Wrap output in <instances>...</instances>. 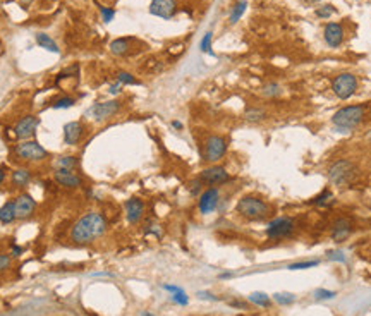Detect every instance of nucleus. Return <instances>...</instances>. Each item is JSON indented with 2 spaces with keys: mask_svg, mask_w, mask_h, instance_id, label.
Returning a JSON list of instances; mask_svg holds the SVG:
<instances>
[{
  "mask_svg": "<svg viewBox=\"0 0 371 316\" xmlns=\"http://www.w3.org/2000/svg\"><path fill=\"white\" fill-rule=\"evenodd\" d=\"M328 255V260H332V261H338V263H346V255H344L342 251H328L327 252Z\"/></svg>",
  "mask_w": 371,
  "mask_h": 316,
  "instance_id": "obj_41",
  "label": "nucleus"
},
{
  "mask_svg": "<svg viewBox=\"0 0 371 316\" xmlns=\"http://www.w3.org/2000/svg\"><path fill=\"white\" fill-rule=\"evenodd\" d=\"M177 12V2L175 0H151L150 14L162 17V19H172Z\"/></svg>",
  "mask_w": 371,
  "mask_h": 316,
  "instance_id": "obj_18",
  "label": "nucleus"
},
{
  "mask_svg": "<svg viewBox=\"0 0 371 316\" xmlns=\"http://www.w3.org/2000/svg\"><path fill=\"white\" fill-rule=\"evenodd\" d=\"M236 211L242 218L256 222V220H265L270 215V205L263 198L255 196V194H246V196L239 198Z\"/></svg>",
  "mask_w": 371,
  "mask_h": 316,
  "instance_id": "obj_2",
  "label": "nucleus"
},
{
  "mask_svg": "<svg viewBox=\"0 0 371 316\" xmlns=\"http://www.w3.org/2000/svg\"><path fill=\"white\" fill-rule=\"evenodd\" d=\"M122 88H124V86H122L120 83H117V81H115L114 84H110V86H108L107 91L110 93L112 97H117V94H120V93H122Z\"/></svg>",
  "mask_w": 371,
  "mask_h": 316,
  "instance_id": "obj_43",
  "label": "nucleus"
},
{
  "mask_svg": "<svg viewBox=\"0 0 371 316\" xmlns=\"http://www.w3.org/2000/svg\"><path fill=\"white\" fill-rule=\"evenodd\" d=\"M294 230H296V220L291 218V216H277V218L268 222L265 229V234L268 239L279 241V239L289 237Z\"/></svg>",
  "mask_w": 371,
  "mask_h": 316,
  "instance_id": "obj_9",
  "label": "nucleus"
},
{
  "mask_svg": "<svg viewBox=\"0 0 371 316\" xmlns=\"http://www.w3.org/2000/svg\"><path fill=\"white\" fill-rule=\"evenodd\" d=\"M234 273L232 272H225V273H220V278H232Z\"/></svg>",
  "mask_w": 371,
  "mask_h": 316,
  "instance_id": "obj_49",
  "label": "nucleus"
},
{
  "mask_svg": "<svg viewBox=\"0 0 371 316\" xmlns=\"http://www.w3.org/2000/svg\"><path fill=\"white\" fill-rule=\"evenodd\" d=\"M53 170H78L79 169V158L76 155H60L52 162Z\"/></svg>",
  "mask_w": 371,
  "mask_h": 316,
  "instance_id": "obj_21",
  "label": "nucleus"
},
{
  "mask_svg": "<svg viewBox=\"0 0 371 316\" xmlns=\"http://www.w3.org/2000/svg\"><path fill=\"white\" fill-rule=\"evenodd\" d=\"M246 9H248V0H237V2L234 4V7L230 9V14H229V22H230V24H236V22L244 16Z\"/></svg>",
  "mask_w": 371,
  "mask_h": 316,
  "instance_id": "obj_27",
  "label": "nucleus"
},
{
  "mask_svg": "<svg viewBox=\"0 0 371 316\" xmlns=\"http://www.w3.org/2000/svg\"><path fill=\"white\" fill-rule=\"evenodd\" d=\"M310 203L315 206H320V208H328V206H332L333 203H335V194H333L332 189H323V191H321L316 198H313Z\"/></svg>",
  "mask_w": 371,
  "mask_h": 316,
  "instance_id": "obj_25",
  "label": "nucleus"
},
{
  "mask_svg": "<svg viewBox=\"0 0 371 316\" xmlns=\"http://www.w3.org/2000/svg\"><path fill=\"white\" fill-rule=\"evenodd\" d=\"M144 234H151V236H155V237H162V234H164V230H162V227L158 224L155 222H148L146 224V227H144Z\"/></svg>",
  "mask_w": 371,
  "mask_h": 316,
  "instance_id": "obj_39",
  "label": "nucleus"
},
{
  "mask_svg": "<svg viewBox=\"0 0 371 316\" xmlns=\"http://www.w3.org/2000/svg\"><path fill=\"white\" fill-rule=\"evenodd\" d=\"M108 229V220L102 211L91 210L81 215L69 230V239L76 246H88L100 239Z\"/></svg>",
  "mask_w": 371,
  "mask_h": 316,
  "instance_id": "obj_1",
  "label": "nucleus"
},
{
  "mask_svg": "<svg viewBox=\"0 0 371 316\" xmlns=\"http://www.w3.org/2000/svg\"><path fill=\"white\" fill-rule=\"evenodd\" d=\"M14 155L17 160L28 162V164H42L50 156V153L36 139H26L14 146Z\"/></svg>",
  "mask_w": 371,
  "mask_h": 316,
  "instance_id": "obj_5",
  "label": "nucleus"
},
{
  "mask_svg": "<svg viewBox=\"0 0 371 316\" xmlns=\"http://www.w3.org/2000/svg\"><path fill=\"white\" fill-rule=\"evenodd\" d=\"M335 7L333 6H330V4H327V6H320L318 9L315 11V14L320 17V19H330L333 14H335Z\"/></svg>",
  "mask_w": 371,
  "mask_h": 316,
  "instance_id": "obj_34",
  "label": "nucleus"
},
{
  "mask_svg": "<svg viewBox=\"0 0 371 316\" xmlns=\"http://www.w3.org/2000/svg\"><path fill=\"white\" fill-rule=\"evenodd\" d=\"M14 205H16V215L19 220L31 218L36 211V200L28 193L17 194L14 200Z\"/></svg>",
  "mask_w": 371,
  "mask_h": 316,
  "instance_id": "obj_15",
  "label": "nucleus"
},
{
  "mask_svg": "<svg viewBox=\"0 0 371 316\" xmlns=\"http://www.w3.org/2000/svg\"><path fill=\"white\" fill-rule=\"evenodd\" d=\"M36 43H38L40 48H43V50L47 52H52V53H60V48H58V45L55 43V40L52 38V36H48L47 33H38L35 36Z\"/></svg>",
  "mask_w": 371,
  "mask_h": 316,
  "instance_id": "obj_26",
  "label": "nucleus"
},
{
  "mask_svg": "<svg viewBox=\"0 0 371 316\" xmlns=\"http://www.w3.org/2000/svg\"><path fill=\"white\" fill-rule=\"evenodd\" d=\"M211 42H213V33L208 31V33L203 35L201 42H200V50L203 53H208V55H213V50H211Z\"/></svg>",
  "mask_w": 371,
  "mask_h": 316,
  "instance_id": "obj_32",
  "label": "nucleus"
},
{
  "mask_svg": "<svg viewBox=\"0 0 371 316\" xmlns=\"http://www.w3.org/2000/svg\"><path fill=\"white\" fill-rule=\"evenodd\" d=\"M115 81L117 83H120L122 86H139L141 84V81L139 79H136L131 72L128 71H119L115 74Z\"/></svg>",
  "mask_w": 371,
  "mask_h": 316,
  "instance_id": "obj_29",
  "label": "nucleus"
},
{
  "mask_svg": "<svg viewBox=\"0 0 371 316\" xmlns=\"http://www.w3.org/2000/svg\"><path fill=\"white\" fill-rule=\"evenodd\" d=\"M352 220L349 216H338V218L333 220L332 224V230H330V236L335 242H344L346 239H349L352 234Z\"/></svg>",
  "mask_w": 371,
  "mask_h": 316,
  "instance_id": "obj_17",
  "label": "nucleus"
},
{
  "mask_svg": "<svg viewBox=\"0 0 371 316\" xmlns=\"http://www.w3.org/2000/svg\"><path fill=\"white\" fill-rule=\"evenodd\" d=\"M261 94L266 98H277L282 94V86H280L279 83H275V81H271V83H266L263 88H261Z\"/></svg>",
  "mask_w": 371,
  "mask_h": 316,
  "instance_id": "obj_31",
  "label": "nucleus"
},
{
  "mask_svg": "<svg viewBox=\"0 0 371 316\" xmlns=\"http://www.w3.org/2000/svg\"><path fill=\"white\" fill-rule=\"evenodd\" d=\"M98 11H100V16H102V21L103 22H112L115 17V11L112 7H103V6H98Z\"/></svg>",
  "mask_w": 371,
  "mask_h": 316,
  "instance_id": "obj_37",
  "label": "nucleus"
},
{
  "mask_svg": "<svg viewBox=\"0 0 371 316\" xmlns=\"http://www.w3.org/2000/svg\"><path fill=\"white\" fill-rule=\"evenodd\" d=\"M318 263H320L318 260L301 261V263H291L289 265V270H307V268H313V266H318Z\"/></svg>",
  "mask_w": 371,
  "mask_h": 316,
  "instance_id": "obj_38",
  "label": "nucleus"
},
{
  "mask_svg": "<svg viewBox=\"0 0 371 316\" xmlns=\"http://www.w3.org/2000/svg\"><path fill=\"white\" fill-rule=\"evenodd\" d=\"M131 42H133V38H115L114 42H110L108 48H110V52L114 53V55L122 57V55H126V53H129Z\"/></svg>",
  "mask_w": 371,
  "mask_h": 316,
  "instance_id": "obj_24",
  "label": "nucleus"
},
{
  "mask_svg": "<svg viewBox=\"0 0 371 316\" xmlns=\"http://www.w3.org/2000/svg\"><path fill=\"white\" fill-rule=\"evenodd\" d=\"M369 208H371V200H369Z\"/></svg>",
  "mask_w": 371,
  "mask_h": 316,
  "instance_id": "obj_55",
  "label": "nucleus"
},
{
  "mask_svg": "<svg viewBox=\"0 0 371 316\" xmlns=\"http://www.w3.org/2000/svg\"><path fill=\"white\" fill-rule=\"evenodd\" d=\"M273 299L280 306H289L296 302V296L291 294V292H277V294H273Z\"/></svg>",
  "mask_w": 371,
  "mask_h": 316,
  "instance_id": "obj_33",
  "label": "nucleus"
},
{
  "mask_svg": "<svg viewBox=\"0 0 371 316\" xmlns=\"http://www.w3.org/2000/svg\"><path fill=\"white\" fill-rule=\"evenodd\" d=\"M203 186H205V184L201 182V179L196 177V179H193L191 182L188 184V189H189V193H191L193 196H200V194L203 193V189H205Z\"/></svg>",
  "mask_w": 371,
  "mask_h": 316,
  "instance_id": "obj_35",
  "label": "nucleus"
},
{
  "mask_svg": "<svg viewBox=\"0 0 371 316\" xmlns=\"http://www.w3.org/2000/svg\"><path fill=\"white\" fill-rule=\"evenodd\" d=\"M198 177L201 179V182L205 184V186H215V187L224 186V184L230 182V179H232L225 167L217 165V164L203 169Z\"/></svg>",
  "mask_w": 371,
  "mask_h": 316,
  "instance_id": "obj_10",
  "label": "nucleus"
},
{
  "mask_svg": "<svg viewBox=\"0 0 371 316\" xmlns=\"http://www.w3.org/2000/svg\"><path fill=\"white\" fill-rule=\"evenodd\" d=\"M40 128V119L33 114L22 115L19 120L14 125V136L21 141H26V139H33L36 131Z\"/></svg>",
  "mask_w": 371,
  "mask_h": 316,
  "instance_id": "obj_12",
  "label": "nucleus"
},
{
  "mask_svg": "<svg viewBox=\"0 0 371 316\" xmlns=\"http://www.w3.org/2000/svg\"><path fill=\"white\" fill-rule=\"evenodd\" d=\"M323 38L328 47H332V48L341 47L344 42L342 24H338V22H327V24H325V29H323Z\"/></svg>",
  "mask_w": 371,
  "mask_h": 316,
  "instance_id": "obj_19",
  "label": "nucleus"
},
{
  "mask_svg": "<svg viewBox=\"0 0 371 316\" xmlns=\"http://www.w3.org/2000/svg\"><path fill=\"white\" fill-rule=\"evenodd\" d=\"M357 174L356 164L349 158H341V160H335L332 165L328 167L327 175L328 180L332 186L335 187H346L354 180Z\"/></svg>",
  "mask_w": 371,
  "mask_h": 316,
  "instance_id": "obj_4",
  "label": "nucleus"
},
{
  "mask_svg": "<svg viewBox=\"0 0 371 316\" xmlns=\"http://www.w3.org/2000/svg\"><path fill=\"white\" fill-rule=\"evenodd\" d=\"M11 255H7V252H0V272H4V270H7L9 266H11Z\"/></svg>",
  "mask_w": 371,
  "mask_h": 316,
  "instance_id": "obj_42",
  "label": "nucleus"
},
{
  "mask_svg": "<svg viewBox=\"0 0 371 316\" xmlns=\"http://www.w3.org/2000/svg\"><path fill=\"white\" fill-rule=\"evenodd\" d=\"M220 189L215 186H208L203 189V193L198 196V210L201 215H210L219 208L220 205Z\"/></svg>",
  "mask_w": 371,
  "mask_h": 316,
  "instance_id": "obj_11",
  "label": "nucleus"
},
{
  "mask_svg": "<svg viewBox=\"0 0 371 316\" xmlns=\"http://www.w3.org/2000/svg\"><path fill=\"white\" fill-rule=\"evenodd\" d=\"M162 289H164V291H167V292H170V294H174L175 291H179V286H172V283H165V286H162Z\"/></svg>",
  "mask_w": 371,
  "mask_h": 316,
  "instance_id": "obj_46",
  "label": "nucleus"
},
{
  "mask_svg": "<svg viewBox=\"0 0 371 316\" xmlns=\"http://www.w3.org/2000/svg\"><path fill=\"white\" fill-rule=\"evenodd\" d=\"M31 180H33V172H31V169H28V167H17L16 170H12L11 182L14 187L24 189L29 186Z\"/></svg>",
  "mask_w": 371,
  "mask_h": 316,
  "instance_id": "obj_20",
  "label": "nucleus"
},
{
  "mask_svg": "<svg viewBox=\"0 0 371 316\" xmlns=\"http://www.w3.org/2000/svg\"><path fill=\"white\" fill-rule=\"evenodd\" d=\"M22 252H24V247H22V246H17V244H12V247H11V255L14 256V258H19Z\"/></svg>",
  "mask_w": 371,
  "mask_h": 316,
  "instance_id": "obj_45",
  "label": "nucleus"
},
{
  "mask_svg": "<svg viewBox=\"0 0 371 316\" xmlns=\"http://www.w3.org/2000/svg\"><path fill=\"white\" fill-rule=\"evenodd\" d=\"M172 128L174 129H177V131H182V122H180V120H172Z\"/></svg>",
  "mask_w": 371,
  "mask_h": 316,
  "instance_id": "obj_48",
  "label": "nucleus"
},
{
  "mask_svg": "<svg viewBox=\"0 0 371 316\" xmlns=\"http://www.w3.org/2000/svg\"><path fill=\"white\" fill-rule=\"evenodd\" d=\"M337 294L333 291H327V289H316L315 297L318 301H327V299H333Z\"/></svg>",
  "mask_w": 371,
  "mask_h": 316,
  "instance_id": "obj_40",
  "label": "nucleus"
},
{
  "mask_svg": "<svg viewBox=\"0 0 371 316\" xmlns=\"http://www.w3.org/2000/svg\"><path fill=\"white\" fill-rule=\"evenodd\" d=\"M17 220L16 215V205L14 200H9L0 206V224L2 225H11Z\"/></svg>",
  "mask_w": 371,
  "mask_h": 316,
  "instance_id": "obj_22",
  "label": "nucleus"
},
{
  "mask_svg": "<svg viewBox=\"0 0 371 316\" xmlns=\"http://www.w3.org/2000/svg\"><path fill=\"white\" fill-rule=\"evenodd\" d=\"M366 115L364 105H347L338 108L335 114L332 115V124L341 131V133H349L356 129L357 125L363 122Z\"/></svg>",
  "mask_w": 371,
  "mask_h": 316,
  "instance_id": "obj_3",
  "label": "nucleus"
},
{
  "mask_svg": "<svg viewBox=\"0 0 371 316\" xmlns=\"http://www.w3.org/2000/svg\"><path fill=\"white\" fill-rule=\"evenodd\" d=\"M7 2H14V0H7Z\"/></svg>",
  "mask_w": 371,
  "mask_h": 316,
  "instance_id": "obj_54",
  "label": "nucleus"
},
{
  "mask_svg": "<svg viewBox=\"0 0 371 316\" xmlns=\"http://www.w3.org/2000/svg\"><path fill=\"white\" fill-rule=\"evenodd\" d=\"M120 108H122V103L119 100L98 102V103H93V105L84 112V117L97 124H103L119 114Z\"/></svg>",
  "mask_w": 371,
  "mask_h": 316,
  "instance_id": "obj_6",
  "label": "nucleus"
},
{
  "mask_svg": "<svg viewBox=\"0 0 371 316\" xmlns=\"http://www.w3.org/2000/svg\"><path fill=\"white\" fill-rule=\"evenodd\" d=\"M229 141L227 138L220 136V134H211L205 139V150H203V158L208 164H219V162L227 155Z\"/></svg>",
  "mask_w": 371,
  "mask_h": 316,
  "instance_id": "obj_7",
  "label": "nucleus"
},
{
  "mask_svg": "<svg viewBox=\"0 0 371 316\" xmlns=\"http://www.w3.org/2000/svg\"><path fill=\"white\" fill-rule=\"evenodd\" d=\"M268 117V112L263 107H248L244 110V120H248L250 124H260Z\"/></svg>",
  "mask_w": 371,
  "mask_h": 316,
  "instance_id": "obj_23",
  "label": "nucleus"
},
{
  "mask_svg": "<svg viewBox=\"0 0 371 316\" xmlns=\"http://www.w3.org/2000/svg\"><path fill=\"white\" fill-rule=\"evenodd\" d=\"M200 299H205V301H219V297H217L215 294H211V292H208V291H200L196 294Z\"/></svg>",
  "mask_w": 371,
  "mask_h": 316,
  "instance_id": "obj_44",
  "label": "nucleus"
},
{
  "mask_svg": "<svg viewBox=\"0 0 371 316\" xmlns=\"http://www.w3.org/2000/svg\"><path fill=\"white\" fill-rule=\"evenodd\" d=\"M229 304L232 306V308H239V309H246L248 308L246 302H241V301H230Z\"/></svg>",
  "mask_w": 371,
  "mask_h": 316,
  "instance_id": "obj_47",
  "label": "nucleus"
},
{
  "mask_svg": "<svg viewBox=\"0 0 371 316\" xmlns=\"http://www.w3.org/2000/svg\"><path fill=\"white\" fill-rule=\"evenodd\" d=\"M368 138H369V139H371V133H369V134H368Z\"/></svg>",
  "mask_w": 371,
  "mask_h": 316,
  "instance_id": "obj_53",
  "label": "nucleus"
},
{
  "mask_svg": "<svg viewBox=\"0 0 371 316\" xmlns=\"http://www.w3.org/2000/svg\"><path fill=\"white\" fill-rule=\"evenodd\" d=\"M332 91L338 100H349L357 91V78L351 72H342L332 79Z\"/></svg>",
  "mask_w": 371,
  "mask_h": 316,
  "instance_id": "obj_8",
  "label": "nucleus"
},
{
  "mask_svg": "<svg viewBox=\"0 0 371 316\" xmlns=\"http://www.w3.org/2000/svg\"><path fill=\"white\" fill-rule=\"evenodd\" d=\"M124 211H126V220H128L131 225H136L144 218L146 206H144V201L141 198L133 196L124 203Z\"/></svg>",
  "mask_w": 371,
  "mask_h": 316,
  "instance_id": "obj_14",
  "label": "nucleus"
},
{
  "mask_svg": "<svg viewBox=\"0 0 371 316\" xmlns=\"http://www.w3.org/2000/svg\"><path fill=\"white\" fill-rule=\"evenodd\" d=\"M248 301L256 306H260V308H270L271 306L270 296L265 294V292H251V294L248 296Z\"/></svg>",
  "mask_w": 371,
  "mask_h": 316,
  "instance_id": "obj_30",
  "label": "nucleus"
},
{
  "mask_svg": "<svg viewBox=\"0 0 371 316\" xmlns=\"http://www.w3.org/2000/svg\"><path fill=\"white\" fill-rule=\"evenodd\" d=\"M139 316H155V314H153L151 311H143V313L139 314Z\"/></svg>",
  "mask_w": 371,
  "mask_h": 316,
  "instance_id": "obj_51",
  "label": "nucleus"
},
{
  "mask_svg": "<svg viewBox=\"0 0 371 316\" xmlns=\"http://www.w3.org/2000/svg\"><path fill=\"white\" fill-rule=\"evenodd\" d=\"M4 180H6V172H4V169L0 167V184H2Z\"/></svg>",
  "mask_w": 371,
  "mask_h": 316,
  "instance_id": "obj_50",
  "label": "nucleus"
},
{
  "mask_svg": "<svg viewBox=\"0 0 371 316\" xmlns=\"http://www.w3.org/2000/svg\"><path fill=\"white\" fill-rule=\"evenodd\" d=\"M302 2H307V4H315V2H318V0H302Z\"/></svg>",
  "mask_w": 371,
  "mask_h": 316,
  "instance_id": "obj_52",
  "label": "nucleus"
},
{
  "mask_svg": "<svg viewBox=\"0 0 371 316\" xmlns=\"http://www.w3.org/2000/svg\"><path fill=\"white\" fill-rule=\"evenodd\" d=\"M76 105V98L69 97V94H60V97L53 98L50 102V107L53 110H66V108H71Z\"/></svg>",
  "mask_w": 371,
  "mask_h": 316,
  "instance_id": "obj_28",
  "label": "nucleus"
},
{
  "mask_svg": "<svg viewBox=\"0 0 371 316\" xmlns=\"http://www.w3.org/2000/svg\"><path fill=\"white\" fill-rule=\"evenodd\" d=\"M62 136L67 146H78L86 136V125L79 120H71L62 128Z\"/></svg>",
  "mask_w": 371,
  "mask_h": 316,
  "instance_id": "obj_13",
  "label": "nucleus"
},
{
  "mask_svg": "<svg viewBox=\"0 0 371 316\" xmlns=\"http://www.w3.org/2000/svg\"><path fill=\"white\" fill-rule=\"evenodd\" d=\"M52 177L58 186L64 189H79L84 184L83 177L79 174H76L74 170H53Z\"/></svg>",
  "mask_w": 371,
  "mask_h": 316,
  "instance_id": "obj_16",
  "label": "nucleus"
},
{
  "mask_svg": "<svg viewBox=\"0 0 371 316\" xmlns=\"http://www.w3.org/2000/svg\"><path fill=\"white\" fill-rule=\"evenodd\" d=\"M170 297H172V301H174L175 304H179V306H188L189 304V297L184 292V289H179V291H175Z\"/></svg>",
  "mask_w": 371,
  "mask_h": 316,
  "instance_id": "obj_36",
  "label": "nucleus"
}]
</instances>
